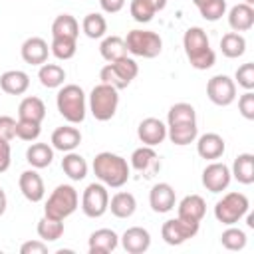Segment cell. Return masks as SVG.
I'll use <instances>...</instances> for the list:
<instances>
[{
	"label": "cell",
	"instance_id": "10",
	"mask_svg": "<svg viewBox=\"0 0 254 254\" xmlns=\"http://www.w3.org/2000/svg\"><path fill=\"white\" fill-rule=\"evenodd\" d=\"M198 226L200 222H192V220H185L181 216L177 218H169L163 226H161V236L167 244L171 246H179L185 244L187 240L194 238L198 234Z\"/></svg>",
	"mask_w": 254,
	"mask_h": 254
},
{
	"label": "cell",
	"instance_id": "30",
	"mask_svg": "<svg viewBox=\"0 0 254 254\" xmlns=\"http://www.w3.org/2000/svg\"><path fill=\"white\" fill-rule=\"evenodd\" d=\"M167 137L171 139L173 145L185 147L190 145L198 137V127L196 123H185V125H167Z\"/></svg>",
	"mask_w": 254,
	"mask_h": 254
},
{
	"label": "cell",
	"instance_id": "12",
	"mask_svg": "<svg viewBox=\"0 0 254 254\" xmlns=\"http://www.w3.org/2000/svg\"><path fill=\"white\" fill-rule=\"evenodd\" d=\"M230 181H232L230 167L224 165V163L214 161V163L206 165L204 171H202V185L210 192H222V190H226L228 185H230Z\"/></svg>",
	"mask_w": 254,
	"mask_h": 254
},
{
	"label": "cell",
	"instance_id": "3",
	"mask_svg": "<svg viewBox=\"0 0 254 254\" xmlns=\"http://www.w3.org/2000/svg\"><path fill=\"white\" fill-rule=\"evenodd\" d=\"M56 105H58L60 115L71 125L81 123L85 119V111H87L85 93L75 83H67V85L60 87V91L56 95Z\"/></svg>",
	"mask_w": 254,
	"mask_h": 254
},
{
	"label": "cell",
	"instance_id": "36",
	"mask_svg": "<svg viewBox=\"0 0 254 254\" xmlns=\"http://www.w3.org/2000/svg\"><path fill=\"white\" fill-rule=\"evenodd\" d=\"M38 236L44 240V242H54V240H60L64 236V220H56V218H50V216H42L38 220Z\"/></svg>",
	"mask_w": 254,
	"mask_h": 254
},
{
	"label": "cell",
	"instance_id": "32",
	"mask_svg": "<svg viewBox=\"0 0 254 254\" xmlns=\"http://www.w3.org/2000/svg\"><path fill=\"white\" fill-rule=\"evenodd\" d=\"M79 36V24L71 14H60L52 22V38H73Z\"/></svg>",
	"mask_w": 254,
	"mask_h": 254
},
{
	"label": "cell",
	"instance_id": "41",
	"mask_svg": "<svg viewBox=\"0 0 254 254\" xmlns=\"http://www.w3.org/2000/svg\"><path fill=\"white\" fill-rule=\"evenodd\" d=\"M196 8H198V12H200V16H202L204 20L216 22V20H220V18L224 16V12H226V0H204V2H200Z\"/></svg>",
	"mask_w": 254,
	"mask_h": 254
},
{
	"label": "cell",
	"instance_id": "24",
	"mask_svg": "<svg viewBox=\"0 0 254 254\" xmlns=\"http://www.w3.org/2000/svg\"><path fill=\"white\" fill-rule=\"evenodd\" d=\"M179 216L185 220H192V222H200L202 216L206 214V202L200 194H187L181 202H179Z\"/></svg>",
	"mask_w": 254,
	"mask_h": 254
},
{
	"label": "cell",
	"instance_id": "29",
	"mask_svg": "<svg viewBox=\"0 0 254 254\" xmlns=\"http://www.w3.org/2000/svg\"><path fill=\"white\" fill-rule=\"evenodd\" d=\"M26 161L34 169H46L54 161V147H50L48 143H32L26 151Z\"/></svg>",
	"mask_w": 254,
	"mask_h": 254
},
{
	"label": "cell",
	"instance_id": "1",
	"mask_svg": "<svg viewBox=\"0 0 254 254\" xmlns=\"http://www.w3.org/2000/svg\"><path fill=\"white\" fill-rule=\"evenodd\" d=\"M183 48L189 58V64L194 69H208L216 62V54L210 48V40L206 32L198 26H192L183 36Z\"/></svg>",
	"mask_w": 254,
	"mask_h": 254
},
{
	"label": "cell",
	"instance_id": "51",
	"mask_svg": "<svg viewBox=\"0 0 254 254\" xmlns=\"http://www.w3.org/2000/svg\"><path fill=\"white\" fill-rule=\"evenodd\" d=\"M192 2H194V6H198V4H200V2H204V0H192Z\"/></svg>",
	"mask_w": 254,
	"mask_h": 254
},
{
	"label": "cell",
	"instance_id": "34",
	"mask_svg": "<svg viewBox=\"0 0 254 254\" xmlns=\"http://www.w3.org/2000/svg\"><path fill=\"white\" fill-rule=\"evenodd\" d=\"M38 79L44 87L48 89H56V87H62L64 85V79H65V71L62 65L58 64H42L40 65V71H38Z\"/></svg>",
	"mask_w": 254,
	"mask_h": 254
},
{
	"label": "cell",
	"instance_id": "11",
	"mask_svg": "<svg viewBox=\"0 0 254 254\" xmlns=\"http://www.w3.org/2000/svg\"><path fill=\"white\" fill-rule=\"evenodd\" d=\"M206 95L214 105L226 107L236 99V81L224 73L212 75L206 83Z\"/></svg>",
	"mask_w": 254,
	"mask_h": 254
},
{
	"label": "cell",
	"instance_id": "25",
	"mask_svg": "<svg viewBox=\"0 0 254 254\" xmlns=\"http://www.w3.org/2000/svg\"><path fill=\"white\" fill-rule=\"evenodd\" d=\"M167 6V0H131L129 12L135 22L147 24L153 20V16Z\"/></svg>",
	"mask_w": 254,
	"mask_h": 254
},
{
	"label": "cell",
	"instance_id": "31",
	"mask_svg": "<svg viewBox=\"0 0 254 254\" xmlns=\"http://www.w3.org/2000/svg\"><path fill=\"white\" fill-rule=\"evenodd\" d=\"M62 169L71 181H83L87 177V163L79 153H65L62 159Z\"/></svg>",
	"mask_w": 254,
	"mask_h": 254
},
{
	"label": "cell",
	"instance_id": "5",
	"mask_svg": "<svg viewBox=\"0 0 254 254\" xmlns=\"http://www.w3.org/2000/svg\"><path fill=\"white\" fill-rule=\"evenodd\" d=\"M137 73H139L137 62L133 58L125 56L117 62H109L107 65H103L99 71V79H101V83H107L119 91V89H125L137 77Z\"/></svg>",
	"mask_w": 254,
	"mask_h": 254
},
{
	"label": "cell",
	"instance_id": "19",
	"mask_svg": "<svg viewBox=\"0 0 254 254\" xmlns=\"http://www.w3.org/2000/svg\"><path fill=\"white\" fill-rule=\"evenodd\" d=\"M30 87V75L22 69H8L0 75V89L8 95H22Z\"/></svg>",
	"mask_w": 254,
	"mask_h": 254
},
{
	"label": "cell",
	"instance_id": "8",
	"mask_svg": "<svg viewBox=\"0 0 254 254\" xmlns=\"http://www.w3.org/2000/svg\"><path fill=\"white\" fill-rule=\"evenodd\" d=\"M250 208V200L246 194L242 192H226L216 204H214V216L218 222L230 226V224H236Z\"/></svg>",
	"mask_w": 254,
	"mask_h": 254
},
{
	"label": "cell",
	"instance_id": "16",
	"mask_svg": "<svg viewBox=\"0 0 254 254\" xmlns=\"http://www.w3.org/2000/svg\"><path fill=\"white\" fill-rule=\"evenodd\" d=\"M20 54H22V60L30 65H42L48 62V54H50V48H48V42L44 38H38V36H32L28 40H24L22 48H20Z\"/></svg>",
	"mask_w": 254,
	"mask_h": 254
},
{
	"label": "cell",
	"instance_id": "7",
	"mask_svg": "<svg viewBox=\"0 0 254 254\" xmlns=\"http://www.w3.org/2000/svg\"><path fill=\"white\" fill-rule=\"evenodd\" d=\"M125 46H127L129 54L151 60L161 54L163 40L157 32H151V30H131V32H127Z\"/></svg>",
	"mask_w": 254,
	"mask_h": 254
},
{
	"label": "cell",
	"instance_id": "6",
	"mask_svg": "<svg viewBox=\"0 0 254 254\" xmlns=\"http://www.w3.org/2000/svg\"><path fill=\"white\" fill-rule=\"evenodd\" d=\"M119 105V93L107 83H97L89 93V111L97 121H109Z\"/></svg>",
	"mask_w": 254,
	"mask_h": 254
},
{
	"label": "cell",
	"instance_id": "35",
	"mask_svg": "<svg viewBox=\"0 0 254 254\" xmlns=\"http://www.w3.org/2000/svg\"><path fill=\"white\" fill-rule=\"evenodd\" d=\"M220 52H222V56H226L230 60L240 58L246 52V38L240 32H228V34H224L222 40H220Z\"/></svg>",
	"mask_w": 254,
	"mask_h": 254
},
{
	"label": "cell",
	"instance_id": "4",
	"mask_svg": "<svg viewBox=\"0 0 254 254\" xmlns=\"http://www.w3.org/2000/svg\"><path fill=\"white\" fill-rule=\"evenodd\" d=\"M79 204V194L71 185H58L52 194L46 200L44 206V214L56 220H65L69 214L75 212Z\"/></svg>",
	"mask_w": 254,
	"mask_h": 254
},
{
	"label": "cell",
	"instance_id": "9",
	"mask_svg": "<svg viewBox=\"0 0 254 254\" xmlns=\"http://www.w3.org/2000/svg\"><path fill=\"white\" fill-rule=\"evenodd\" d=\"M109 206V192L103 183H91L85 187L81 194V210L89 218H99L107 212Z\"/></svg>",
	"mask_w": 254,
	"mask_h": 254
},
{
	"label": "cell",
	"instance_id": "22",
	"mask_svg": "<svg viewBox=\"0 0 254 254\" xmlns=\"http://www.w3.org/2000/svg\"><path fill=\"white\" fill-rule=\"evenodd\" d=\"M119 236L111 228H99L89 236V254H109L117 248Z\"/></svg>",
	"mask_w": 254,
	"mask_h": 254
},
{
	"label": "cell",
	"instance_id": "45",
	"mask_svg": "<svg viewBox=\"0 0 254 254\" xmlns=\"http://www.w3.org/2000/svg\"><path fill=\"white\" fill-rule=\"evenodd\" d=\"M16 137V119L10 115H0V139L12 141Z\"/></svg>",
	"mask_w": 254,
	"mask_h": 254
},
{
	"label": "cell",
	"instance_id": "47",
	"mask_svg": "<svg viewBox=\"0 0 254 254\" xmlns=\"http://www.w3.org/2000/svg\"><path fill=\"white\" fill-rule=\"evenodd\" d=\"M12 163V149H10V141L0 139V173H6L8 167Z\"/></svg>",
	"mask_w": 254,
	"mask_h": 254
},
{
	"label": "cell",
	"instance_id": "38",
	"mask_svg": "<svg viewBox=\"0 0 254 254\" xmlns=\"http://www.w3.org/2000/svg\"><path fill=\"white\" fill-rule=\"evenodd\" d=\"M81 30H83V34H85L87 38L99 40V38H103L105 32H107V20H105L101 14H97V12H91V14H87V16L83 18Z\"/></svg>",
	"mask_w": 254,
	"mask_h": 254
},
{
	"label": "cell",
	"instance_id": "2",
	"mask_svg": "<svg viewBox=\"0 0 254 254\" xmlns=\"http://www.w3.org/2000/svg\"><path fill=\"white\" fill-rule=\"evenodd\" d=\"M93 175L111 189H119L129 181V165L121 155H115L111 151L97 153L93 159Z\"/></svg>",
	"mask_w": 254,
	"mask_h": 254
},
{
	"label": "cell",
	"instance_id": "27",
	"mask_svg": "<svg viewBox=\"0 0 254 254\" xmlns=\"http://www.w3.org/2000/svg\"><path fill=\"white\" fill-rule=\"evenodd\" d=\"M107 210H111V214L117 216V218H129L137 210V200H135V196L131 192L121 190V192H115L111 196Z\"/></svg>",
	"mask_w": 254,
	"mask_h": 254
},
{
	"label": "cell",
	"instance_id": "37",
	"mask_svg": "<svg viewBox=\"0 0 254 254\" xmlns=\"http://www.w3.org/2000/svg\"><path fill=\"white\" fill-rule=\"evenodd\" d=\"M185 123H196V111L190 103L181 101L169 109L167 125H185Z\"/></svg>",
	"mask_w": 254,
	"mask_h": 254
},
{
	"label": "cell",
	"instance_id": "23",
	"mask_svg": "<svg viewBox=\"0 0 254 254\" xmlns=\"http://www.w3.org/2000/svg\"><path fill=\"white\" fill-rule=\"evenodd\" d=\"M228 26L232 32H248L254 26V6H248L244 2L236 4L228 12Z\"/></svg>",
	"mask_w": 254,
	"mask_h": 254
},
{
	"label": "cell",
	"instance_id": "33",
	"mask_svg": "<svg viewBox=\"0 0 254 254\" xmlns=\"http://www.w3.org/2000/svg\"><path fill=\"white\" fill-rule=\"evenodd\" d=\"M99 54L105 62H117L121 58L127 56V46H125V40L119 38V36H107L103 38L101 46H99Z\"/></svg>",
	"mask_w": 254,
	"mask_h": 254
},
{
	"label": "cell",
	"instance_id": "28",
	"mask_svg": "<svg viewBox=\"0 0 254 254\" xmlns=\"http://www.w3.org/2000/svg\"><path fill=\"white\" fill-rule=\"evenodd\" d=\"M46 117V105L40 97L36 95H30V97H24L18 105V119H28V121H36V123H42Z\"/></svg>",
	"mask_w": 254,
	"mask_h": 254
},
{
	"label": "cell",
	"instance_id": "43",
	"mask_svg": "<svg viewBox=\"0 0 254 254\" xmlns=\"http://www.w3.org/2000/svg\"><path fill=\"white\" fill-rule=\"evenodd\" d=\"M234 79L238 81L240 87H244L246 91H252V89H254V64H252V62L242 64V65L236 69Z\"/></svg>",
	"mask_w": 254,
	"mask_h": 254
},
{
	"label": "cell",
	"instance_id": "49",
	"mask_svg": "<svg viewBox=\"0 0 254 254\" xmlns=\"http://www.w3.org/2000/svg\"><path fill=\"white\" fill-rule=\"evenodd\" d=\"M6 206H8V198H6V192H4V189L0 187V216L6 212Z\"/></svg>",
	"mask_w": 254,
	"mask_h": 254
},
{
	"label": "cell",
	"instance_id": "13",
	"mask_svg": "<svg viewBox=\"0 0 254 254\" xmlns=\"http://www.w3.org/2000/svg\"><path fill=\"white\" fill-rule=\"evenodd\" d=\"M131 167L135 171H139L145 179H153L159 171H161V161H159V155L153 151V147H139L133 151L131 155Z\"/></svg>",
	"mask_w": 254,
	"mask_h": 254
},
{
	"label": "cell",
	"instance_id": "39",
	"mask_svg": "<svg viewBox=\"0 0 254 254\" xmlns=\"http://www.w3.org/2000/svg\"><path fill=\"white\" fill-rule=\"evenodd\" d=\"M246 232L242 230V228H234L232 224H230V228H226L222 234H220V244L226 248V250H232V252H236V250H242L244 246H246Z\"/></svg>",
	"mask_w": 254,
	"mask_h": 254
},
{
	"label": "cell",
	"instance_id": "50",
	"mask_svg": "<svg viewBox=\"0 0 254 254\" xmlns=\"http://www.w3.org/2000/svg\"><path fill=\"white\" fill-rule=\"evenodd\" d=\"M244 4H248V6H254V0H244Z\"/></svg>",
	"mask_w": 254,
	"mask_h": 254
},
{
	"label": "cell",
	"instance_id": "48",
	"mask_svg": "<svg viewBox=\"0 0 254 254\" xmlns=\"http://www.w3.org/2000/svg\"><path fill=\"white\" fill-rule=\"evenodd\" d=\"M99 6L107 14H117L125 6V0H99Z\"/></svg>",
	"mask_w": 254,
	"mask_h": 254
},
{
	"label": "cell",
	"instance_id": "15",
	"mask_svg": "<svg viewBox=\"0 0 254 254\" xmlns=\"http://www.w3.org/2000/svg\"><path fill=\"white\" fill-rule=\"evenodd\" d=\"M18 187H20V192L24 194L26 200L30 202H40L46 194V187H44V181L40 177V173L36 169H28L20 175L18 179Z\"/></svg>",
	"mask_w": 254,
	"mask_h": 254
},
{
	"label": "cell",
	"instance_id": "14",
	"mask_svg": "<svg viewBox=\"0 0 254 254\" xmlns=\"http://www.w3.org/2000/svg\"><path fill=\"white\" fill-rule=\"evenodd\" d=\"M137 137L143 145L147 147H155V145H161L165 139H167V125L157 119V117H147L139 123L137 127Z\"/></svg>",
	"mask_w": 254,
	"mask_h": 254
},
{
	"label": "cell",
	"instance_id": "18",
	"mask_svg": "<svg viewBox=\"0 0 254 254\" xmlns=\"http://www.w3.org/2000/svg\"><path fill=\"white\" fill-rule=\"evenodd\" d=\"M121 246L129 254H143L151 246V234L143 226H131L121 236Z\"/></svg>",
	"mask_w": 254,
	"mask_h": 254
},
{
	"label": "cell",
	"instance_id": "40",
	"mask_svg": "<svg viewBox=\"0 0 254 254\" xmlns=\"http://www.w3.org/2000/svg\"><path fill=\"white\" fill-rule=\"evenodd\" d=\"M75 50H77V44L73 38H52V44H50V52L58 58V60H71L75 56Z\"/></svg>",
	"mask_w": 254,
	"mask_h": 254
},
{
	"label": "cell",
	"instance_id": "17",
	"mask_svg": "<svg viewBox=\"0 0 254 254\" xmlns=\"http://www.w3.org/2000/svg\"><path fill=\"white\" fill-rule=\"evenodd\" d=\"M175 189L169 185V183H157L153 185L151 192H149V204L155 212L163 214V212H169L175 208Z\"/></svg>",
	"mask_w": 254,
	"mask_h": 254
},
{
	"label": "cell",
	"instance_id": "21",
	"mask_svg": "<svg viewBox=\"0 0 254 254\" xmlns=\"http://www.w3.org/2000/svg\"><path fill=\"white\" fill-rule=\"evenodd\" d=\"M224 139L218 133H204L196 141V153L206 161H216L224 155Z\"/></svg>",
	"mask_w": 254,
	"mask_h": 254
},
{
	"label": "cell",
	"instance_id": "26",
	"mask_svg": "<svg viewBox=\"0 0 254 254\" xmlns=\"http://www.w3.org/2000/svg\"><path fill=\"white\" fill-rule=\"evenodd\" d=\"M230 175L242 185H252L254 183V155L252 153H240L232 163Z\"/></svg>",
	"mask_w": 254,
	"mask_h": 254
},
{
	"label": "cell",
	"instance_id": "46",
	"mask_svg": "<svg viewBox=\"0 0 254 254\" xmlns=\"http://www.w3.org/2000/svg\"><path fill=\"white\" fill-rule=\"evenodd\" d=\"M22 254H46L48 252V244L40 238V240H28L20 246Z\"/></svg>",
	"mask_w": 254,
	"mask_h": 254
},
{
	"label": "cell",
	"instance_id": "20",
	"mask_svg": "<svg viewBox=\"0 0 254 254\" xmlns=\"http://www.w3.org/2000/svg\"><path fill=\"white\" fill-rule=\"evenodd\" d=\"M79 143H81V133H79L77 127L62 125V127H58V129L52 133V147H54L56 151L69 153V151H73Z\"/></svg>",
	"mask_w": 254,
	"mask_h": 254
},
{
	"label": "cell",
	"instance_id": "44",
	"mask_svg": "<svg viewBox=\"0 0 254 254\" xmlns=\"http://www.w3.org/2000/svg\"><path fill=\"white\" fill-rule=\"evenodd\" d=\"M238 111H240V115L244 119H248V121L254 119V93L252 91H246V93L240 95V99H238Z\"/></svg>",
	"mask_w": 254,
	"mask_h": 254
},
{
	"label": "cell",
	"instance_id": "42",
	"mask_svg": "<svg viewBox=\"0 0 254 254\" xmlns=\"http://www.w3.org/2000/svg\"><path fill=\"white\" fill-rule=\"evenodd\" d=\"M42 133V123L28 121V119H18L16 121V137L22 141H36Z\"/></svg>",
	"mask_w": 254,
	"mask_h": 254
}]
</instances>
